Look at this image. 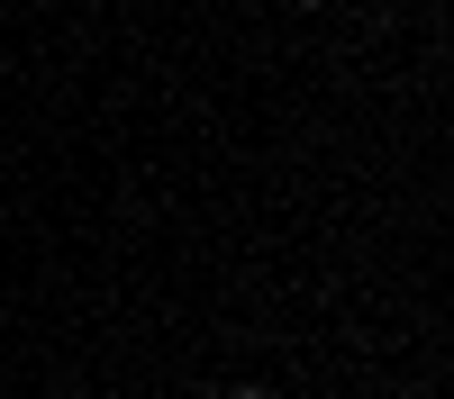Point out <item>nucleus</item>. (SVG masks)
Instances as JSON below:
<instances>
[{"label": "nucleus", "instance_id": "obj_2", "mask_svg": "<svg viewBox=\"0 0 454 399\" xmlns=\"http://www.w3.org/2000/svg\"><path fill=\"white\" fill-rule=\"evenodd\" d=\"M300 10H327V0H300Z\"/></svg>", "mask_w": 454, "mask_h": 399}, {"label": "nucleus", "instance_id": "obj_1", "mask_svg": "<svg viewBox=\"0 0 454 399\" xmlns=\"http://www.w3.org/2000/svg\"><path fill=\"white\" fill-rule=\"evenodd\" d=\"M218 399H273V381H227Z\"/></svg>", "mask_w": 454, "mask_h": 399}]
</instances>
